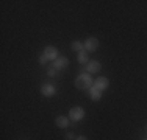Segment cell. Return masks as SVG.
Listing matches in <instances>:
<instances>
[{"mask_svg":"<svg viewBox=\"0 0 147 140\" xmlns=\"http://www.w3.org/2000/svg\"><path fill=\"white\" fill-rule=\"evenodd\" d=\"M77 61H78L80 64H88V62H89V58H88V53H86V50L80 51V53L77 55Z\"/></svg>","mask_w":147,"mask_h":140,"instance_id":"obj_11","label":"cell"},{"mask_svg":"<svg viewBox=\"0 0 147 140\" xmlns=\"http://www.w3.org/2000/svg\"><path fill=\"white\" fill-rule=\"evenodd\" d=\"M92 86H94V81H92V78H91V73H88V72H86V73L85 72L80 73V75L75 78V87H77V89L89 90Z\"/></svg>","mask_w":147,"mask_h":140,"instance_id":"obj_1","label":"cell"},{"mask_svg":"<svg viewBox=\"0 0 147 140\" xmlns=\"http://www.w3.org/2000/svg\"><path fill=\"white\" fill-rule=\"evenodd\" d=\"M66 139H67V140H75L77 137L72 134V132H67V134H66Z\"/></svg>","mask_w":147,"mask_h":140,"instance_id":"obj_15","label":"cell"},{"mask_svg":"<svg viewBox=\"0 0 147 140\" xmlns=\"http://www.w3.org/2000/svg\"><path fill=\"white\" fill-rule=\"evenodd\" d=\"M55 125H57L58 128H67L69 126V118L64 117V115H59V117L55 118Z\"/></svg>","mask_w":147,"mask_h":140,"instance_id":"obj_10","label":"cell"},{"mask_svg":"<svg viewBox=\"0 0 147 140\" xmlns=\"http://www.w3.org/2000/svg\"><path fill=\"white\" fill-rule=\"evenodd\" d=\"M69 65V59L66 58V56H59L58 59H55L53 61V65L52 67H55L57 70H63V69H66Z\"/></svg>","mask_w":147,"mask_h":140,"instance_id":"obj_4","label":"cell"},{"mask_svg":"<svg viewBox=\"0 0 147 140\" xmlns=\"http://www.w3.org/2000/svg\"><path fill=\"white\" fill-rule=\"evenodd\" d=\"M55 87L52 86V84H42L41 86V93H42L44 97H53L55 95Z\"/></svg>","mask_w":147,"mask_h":140,"instance_id":"obj_6","label":"cell"},{"mask_svg":"<svg viewBox=\"0 0 147 140\" xmlns=\"http://www.w3.org/2000/svg\"><path fill=\"white\" fill-rule=\"evenodd\" d=\"M42 55H45V58L52 59V61H55V59L59 58V56H58V48L53 47V45H47V47L44 48V53Z\"/></svg>","mask_w":147,"mask_h":140,"instance_id":"obj_3","label":"cell"},{"mask_svg":"<svg viewBox=\"0 0 147 140\" xmlns=\"http://www.w3.org/2000/svg\"><path fill=\"white\" fill-rule=\"evenodd\" d=\"M75 140H88V139H86V137H85V135H80V137H77Z\"/></svg>","mask_w":147,"mask_h":140,"instance_id":"obj_16","label":"cell"},{"mask_svg":"<svg viewBox=\"0 0 147 140\" xmlns=\"http://www.w3.org/2000/svg\"><path fill=\"white\" fill-rule=\"evenodd\" d=\"M47 75H49V76H55V75H57V69H55V67H50V69L47 70Z\"/></svg>","mask_w":147,"mask_h":140,"instance_id":"obj_13","label":"cell"},{"mask_svg":"<svg viewBox=\"0 0 147 140\" xmlns=\"http://www.w3.org/2000/svg\"><path fill=\"white\" fill-rule=\"evenodd\" d=\"M97 47H99V41L96 37H88L85 41V50L86 51H96Z\"/></svg>","mask_w":147,"mask_h":140,"instance_id":"obj_5","label":"cell"},{"mask_svg":"<svg viewBox=\"0 0 147 140\" xmlns=\"http://www.w3.org/2000/svg\"><path fill=\"white\" fill-rule=\"evenodd\" d=\"M47 61H49V59L45 58V55H41L39 56V62H41V64H47Z\"/></svg>","mask_w":147,"mask_h":140,"instance_id":"obj_14","label":"cell"},{"mask_svg":"<svg viewBox=\"0 0 147 140\" xmlns=\"http://www.w3.org/2000/svg\"><path fill=\"white\" fill-rule=\"evenodd\" d=\"M100 69H102V65H100L99 61H89L86 64V72L88 73H97Z\"/></svg>","mask_w":147,"mask_h":140,"instance_id":"obj_7","label":"cell"},{"mask_svg":"<svg viewBox=\"0 0 147 140\" xmlns=\"http://www.w3.org/2000/svg\"><path fill=\"white\" fill-rule=\"evenodd\" d=\"M72 50H74V51H77V53H80V51L85 50V44H83V42H80V41L72 42Z\"/></svg>","mask_w":147,"mask_h":140,"instance_id":"obj_12","label":"cell"},{"mask_svg":"<svg viewBox=\"0 0 147 140\" xmlns=\"http://www.w3.org/2000/svg\"><path fill=\"white\" fill-rule=\"evenodd\" d=\"M89 97L92 98L94 101H99L100 98H102V90H100V89H97L96 86H92V87L89 89Z\"/></svg>","mask_w":147,"mask_h":140,"instance_id":"obj_9","label":"cell"},{"mask_svg":"<svg viewBox=\"0 0 147 140\" xmlns=\"http://www.w3.org/2000/svg\"><path fill=\"white\" fill-rule=\"evenodd\" d=\"M108 84H110V83H108V79L105 78V76H99V78H97L96 81H94V86H96L97 89H100L102 92L108 87Z\"/></svg>","mask_w":147,"mask_h":140,"instance_id":"obj_8","label":"cell"},{"mask_svg":"<svg viewBox=\"0 0 147 140\" xmlns=\"http://www.w3.org/2000/svg\"><path fill=\"white\" fill-rule=\"evenodd\" d=\"M69 118H71L72 121H80L85 118V109L80 106H74L71 107V111H69Z\"/></svg>","mask_w":147,"mask_h":140,"instance_id":"obj_2","label":"cell"}]
</instances>
